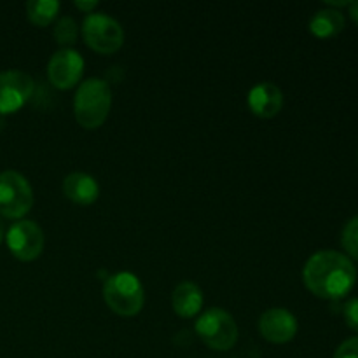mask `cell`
Returning <instances> with one entry per match:
<instances>
[{
  "label": "cell",
  "instance_id": "6da1fadb",
  "mask_svg": "<svg viewBox=\"0 0 358 358\" xmlns=\"http://www.w3.org/2000/svg\"><path fill=\"white\" fill-rule=\"evenodd\" d=\"M303 280L315 296L336 301L355 287L357 269L352 259L341 252L320 250L304 266Z\"/></svg>",
  "mask_w": 358,
  "mask_h": 358
},
{
  "label": "cell",
  "instance_id": "7a4b0ae2",
  "mask_svg": "<svg viewBox=\"0 0 358 358\" xmlns=\"http://www.w3.org/2000/svg\"><path fill=\"white\" fill-rule=\"evenodd\" d=\"M112 105L110 87L101 79H87L79 86L73 100L76 119L83 128H100L108 117Z\"/></svg>",
  "mask_w": 358,
  "mask_h": 358
},
{
  "label": "cell",
  "instance_id": "3957f363",
  "mask_svg": "<svg viewBox=\"0 0 358 358\" xmlns=\"http://www.w3.org/2000/svg\"><path fill=\"white\" fill-rule=\"evenodd\" d=\"M103 299L114 313L133 317L143 306V287L131 273H117L105 280Z\"/></svg>",
  "mask_w": 358,
  "mask_h": 358
},
{
  "label": "cell",
  "instance_id": "277c9868",
  "mask_svg": "<svg viewBox=\"0 0 358 358\" xmlns=\"http://www.w3.org/2000/svg\"><path fill=\"white\" fill-rule=\"evenodd\" d=\"M196 332L208 348L217 352L231 350L238 341V327L234 318L220 308H212L196 322Z\"/></svg>",
  "mask_w": 358,
  "mask_h": 358
},
{
  "label": "cell",
  "instance_id": "5b68a950",
  "mask_svg": "<svg viewBox=\"0 0 358 358\" xmlns=\"http://www.w3.org/2000/svg\"><path fill=\"white\" fill-rule=\"evenodd\" d=\"M34 205V191L21 173L7 170L0 173V217L21 219Z\"/></svg>",
  "mask_w": 358,
  "mask_h": 358
},
{
  "label": "cell",
  "instance_id": "8992f818",
  "mask_svg": "<svg viewBox=\"0 0 358 358\" xmlns=\"http://www.w3.org/2000/svg\"><path fill=\"white\" fill-rule=\"evenodd\" d=\"M83 35L86 44L100 55L115 52L124 42L122 27L107 14H87L83 23Z\"/></svg>",
  "mask_w": 358,
  "mask_h": 358
},
{
  "label": "cell",
  "instance_id": "52a82bcc",
  "mask_svg": "<svg viewBox=\"0 0 358 358\" xmlns=\"http://www.w3.org/2000/svg\"><path fill=\"white\" fill-rule=\"evenodd\" d=\"M7 247L10 254L20 261H34L42 254L44 248V233L31 220H20L13 224L6 234Z\"/></svg>",
  "mask_w": 358,
  "mask_h": 358
},
{
  "label": "cell",
  "instance_id": "ba28073f",
  "mask_svg": "<svg viewBox=\"0 0 358 358\" xmlns=\"http://www.w3.org/2000/svg\"><path fill=\"white\" fill-rule=\"evenodd\" d=\"M35 83L21 70L0 72V114H13L20 110L31 98Z\"/></svg>",
  "mask_w": 358,
  "mask_h": 358
},
{
  "label": "cell",
  "instance_id": "9c48e42d",
  "mask_svg": "<svg viewBox=\"0 0 358 358\" xmlns=\"http://www.w3.org/2000/svg\"><path fill=\"white\" fill-rule=\"evenodd\" d=\"M84 70V59L73 49H59L48 63L49 83L58 90H70L80 80Z\"/></svg>",
  "mask_w": 358,
  "mask_h": 358
},
{
  "label": "cell",
  "instance_id": "30bf717a",
  "mask_svg": "<svg viewBox=\"0 0 358 358\" xmlns=\"http://www.w3.org/2000/svg\"><path fill=\"white\" fill-rule=\"evenodd\" d=\"M259 332L269 343L283 345L292 341L297 332V320L283 308H271L259 320Z\"/></svg>",
  "mask_w": 358,
  "mask_h": 358
},
{
  "label": "cell",
  "instance_id": "8fae6325",
  "mask_svg": "<svg viewBox=\"0 0 358 358\" xmlns=\"http://www.w3.org/2000/svg\"><path fill=\"white\" fill-rule=\"evenodd\" d=\"M283 105V94L273 83H261L248 93V107L259 117H275Z\"/></svg>",
  "mask_w": 358,
  "mask_h": 358
},
{
  "label": "cell",
  "instance_id": "7c38bea8",
  "mask_svg": "<svg viewBox=\"0 0 358 358\" xmlns=\"http://www.w3.org/2000/svg\"><path fill=\"white\" fill-rule=\"evenodd\" d=\"M98 192V182L86 173L76 171L63 180V194L77 205H91L96 201Z\"/></svg>",
  "mask_w": 358,
  "mask_h": 358
},
{
  "label": "cell",
  "instance_id": "4fadbf2b",
  "mask_svg": "<svg viewBox=\"0 0 358 358\" xmlns=\"http://www.w3.org/2000/svg\"><path fill=\"white\" fill-rule=\"evenodd\" d=\"M171 304H173V310L178 317L191 318L201 310L203 294L194 283L182 282L180 285L175 287L173 296H171Z\"/></svg>",
  "mask_w": 358,
  "mask_h": 358
},
{
  "label": "cell",
  "instance_id": "5bb4252c",
  "mask_svg": "<svg viewBox=\"0 0 358 358\" xmlns=\"http://www.w3.org/2000/svg\"><path fill=\"white\" fill-rule=\"evenodd\" d=\"M343 28H345V16L341 10L332 9V7L317 10L310 21L311 34L320 38L334 37Z\"/></svg>",
  "mask_w": 358,
  "mask_h": 358
},
{
  "label": "cell",
  "instance_id": "9a60e30c",
  "mask_svg": "<svg viewBox=\"0 0 358 358\" xmlns=\"http://www.w3.org/2000/svg\"><path fill=\"white\" fill-rule=\"evenodd\" d=\"M59 3L56 0H31L27 3V14L30 21L37 27H48L56 17Z\"/></svg>",
  "mask_w": 358,
  "mask_h": 358
},
{
  "label": "cell",
  "instance_id": "2e32d148",
  "mask_svg": "<svg viewBox=\"0 0 358 358\" xmlns=\"http://www.w3.org/2000/svg\"><path fill=\"white\" fill-rule=\"evenodd\" d=\"M77 35H79V27L70 16L62 17L56 23L55 38L59 45H65V49H69V45H72L77 41Z\"/></svg>",
  "mask_w": 358,
  "mask_h": 358
},
{
  "label": "cell",
  "instance_id": "e0dca14e",
  "mask_svg": "<svg viewBox=\"0 0 358 358\" xmlns=\"http://www.w3.org/2000/svg\"><path fill=\"white\" fill-rule=\"evenodd\" d=\"M341 243L345 250L348 252L350 257L357 259L358 261V215L350 219L346 222L345 229L341 234Z\"/></svg>",
  "mask_w": 358,
  "mask_h": 358
},
{
  "label": "cell",
  "instance_id": "ac0fdd59",
  "mask_svg": "<svg viewBox=\"0 0 358 358\" xmlns=\"http://www.w3.org/2000/svg\"><path fill=\"white\" fill-rule=\"evenodd\" d=\"M343 315H345L346 325L358 332V297H355V299H350L348 303L343 306Z\"/></svg>",
  "mask_w": 358,
  "mask_h": 358
},
{
  "label": "cell",
  "instance_id": "d6986e66",
  "mask_svg": "<svg viewBox=\"0 0 358 358\" xmlns=\"http://www.w3.org/2000/svg\"><path fill=\"white\" fill-rule=\"evenodd\" d=\"M332 358H358V338L346 339L345 343H341Z\"/></svg>",
  "mask_w": 358,
  "mask_h": 358
},
{
  "label": "cell",
  "instance_id": "ffe728a7",
  "mask_svg": "<svg viewBox=\"0 0 358 358\" xmlns=\"http://www.w3.org/2000/svg\"><path fill=\"white\" fill-rule=\"evenodd\" d=\"M96 6H98V2H94V0H91V2H84V0H76V7H77V9L84 10V13H87V14H91V10H93Z\"/></svg>",
  "mask_w": 358,
  "mask_h": 358
},
{
  "label": "cell",
  "instance_id": "44dd1931",
  "mask_svg": "<svg viewBox=\"0 0 358 358\" xmlns=\"http://www.w3.org/2000/svg\"><path fill=\"white\" fill-rule=\"evenodd\" d=\"M348 7H350V16H352V20L358 24V0L357 2H350Z\"/></svg>",
  "mask_w": 358,
  "mask_h": 358
},
{
  "label": "cell",
  "instance_id": "7402d4cb",
  "mask_svg": "<svg viewBox=\"0 0 358 358\" xmlns=\"http://www.w3.org/2000/svg\"><path fill=\"white\" fill-rule=\"evenodd\" d=\"M3 238V224H2V217H0V241Z\"/></svg>",
  "mask_w": 358,
  "mask_h": 358
}]
</instances>
